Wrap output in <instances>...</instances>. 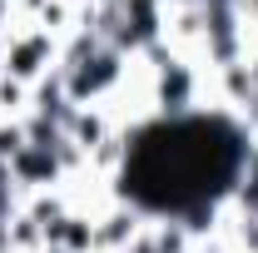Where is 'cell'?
I'll list each match as a JSON object with an SVG mask.
<instances>
[{
    "label": "cell",
    "instance_id": "cell-1",
    "mask_svg": "<svg viewBox=\"0 0 258 253\" xmlns=\"http://www.w3.org/2000/svg\"><path fill=\"white\" fill-rule=\"evenodd\" d=\"M233 134L224 124H174L144 139L134 159V194L159 209H189L219 189L233 169Z\"/></svg>",
    "mask_w": 258,
    "mask_h": 253
}]
</instances>
